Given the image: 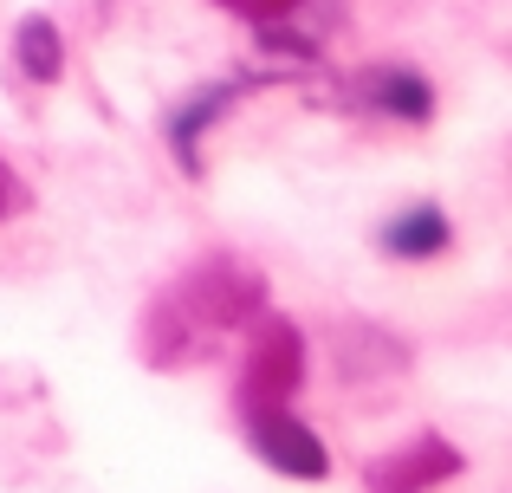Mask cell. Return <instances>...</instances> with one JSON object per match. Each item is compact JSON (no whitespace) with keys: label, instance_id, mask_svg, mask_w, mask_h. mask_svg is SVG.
<instances>
[{"label":"cell","instance_id":"8fae6325","mask_svg":"<svg viewBox=\"0 0 512 493\" xmlns=\"http://www.w3.org/2000/svg\"><path fill=\"white\" fill-rule=\"evenodd\" d=\"M26 208H33V189H26V182L13 176V163L0 156V221H20Z\"/></svg>","mask_w":512,"mask_h":493},{"label":"cell","instance_id":"52a82bcc","mask_svg":"<svg viewBox=\"0 0 512 493\" xmlns=\"http://www.w3.org/2000/svg\"><path fill=\"white\" fill-rule=\"evenodd\" d=\"M331 357H338V377H402L409 370V351L402 338H389L383 325H338L331 331Z\"/></svg>","mask_w":512,"mask_h":493},{"label":"cell","instance_id":"5b68a950","mask_svg":"<svg viewBox=\"0 0 512 493\" xmlns=\"http://www.w3.org/2000/svg\"><path fill=\"white\" fill-rule=\"evenodd\" d=\"M350 104H363L370 117H389V124H435V85H428L422 72H409V65L396 59H376L363 65L357 78H350Z\"/></svg>","mask_w":512,"mask_h":493},{"label":"cell","instance_id":"3957f363","mask_svg":"<svg viewBox=\"0 0 512 493\" xmlns=\"http://www.w3.org/2000/svg\"><path fill=\"white\" fill-rule=\"evenodd\" d=\"M240 416H247L253 455L273 474H286V481H325L331 474V448L318 442V429L305 416H292L286 403H260V409H240Z\"/></svg>","mask_w":512,"mask_h":493},{"label":"cell","instance_id":"277c9868","mask_svg":"<svg viewBox=\"0 0 512 493\" xmlns=\"http://www.w3.org/2000/svg\"><path fill=\"white\" fill-rule=\"evenodd\" d=\"M454 474H467V455L441 429H422L415 442H402L396 455L363 461V493H435Z\"/></svg>","mask_w":512,"mask_h":493},{"label":"cell","instance_id":"ba28073f","mask_svg":"<svg viewBox=\"0 0 512 493\" xmlns=\"http://www.w3.org/2000/svg\"><path fill=\"white\" fill-rule=\"evenodd\" d=\"M260 85H266V72H253V78H227V85L195 91V98H188L182 111L169 117V143H175V156H182V169H188V176L201 169V163H195V137H201L208 124H221V111H227V104H240L247 91H260Z\"/></svg>","mask_w":512,"mask_h":493},{"label":"cell","instance_id":"7a4b0ae2","mask_svg":"<svg viewBox=\"0 0 512 493\" xmlns=\"http://www.w3.org/2000/svg\"><path fill=\"white\" fill-rule=\"evenodd\" d=\"M305 383V331L279 312L253 318V351L247 370H240V409H260V403H292Z\"/></svg>","mask_w":512,"mask_h":493},{"label":"cell","instance_id":"9c48e42d","mask_svg":"<svg viewBox=\"0 0 512 493\" xmlns=\"http://www.w3.org/2000/svg\"><path fill=\"white\" fill-rule=\"evenodd\" d=\"M13 65H20L33 85H59L65 78V33L46 13H26V20L13 26Z\"/></svg>","mask_w":512,"mask_h":493},{"label":"cell","instance_id":"6da1fadb","mask_svg":"<svg viewBox=\"0 0 512 493\" xmlns=\"http://www.w3.org/2000/svg\"><path fill=\"white\" fill-rule=\"evenodd\" d=\"M156 299H163L169 312L182 318L188 338L201 344V357H208L221 331L253 325V318H260V305H266V279L253 273V266H240V260H195L169 292H156Z\"/></svg>","mask_w":512,"mask_h":493},{"label":"cell","instance_id":"8992f818","mask_svg":"<svg viewBox=\"0 0 512 493\" xmlns=\"http://www.w3.org/2000/svg\"><path fill=\"white\" fill-rule=\"evenodd\" d=\"M376 247H383L389 260H402V266L441 260V253L454 247V221H448L441 202H409V208H396V215L376 228Z\"/></svg>","mask_w":512,"mask_h":493},{"label":"cell","instance_id":"30bf717a","mask_svg":"<svg viewBox=\"0 0 512 493\" xmlns=\"http://www.w3.org/2000/svg\"><path fill=\"white\" fill-rule=\"evenodd\" d=\"M227 13H240V20H260V26H279L286 13H299L305 0H221Z\"/></svg>","mask_w":512,"mask_h":493}]
</instances>
